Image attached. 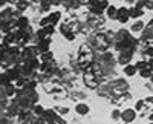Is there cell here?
<instances>
[{
    "instance_id": "cell-6",
    "label": "cell",
    "mask_w": 153,
    "mask_h": 124,
    "mask_svg": "<svg viewBox=\"0 0 153 124\" xmlns=\"http://www.w3.org/2000/svg\"><path fill=\"white\" fill-rule=\"evenodd\" d=\"M107 45H109V42L106 40L104 35H97V37H95V46H98L100 49L107 48Z\"/></svg>"
},
{
    "instance_id": "cell-33",
    "label": "cell",
    "mask_w": 153,
    "mask_h": 124,
    "mask_svg": "<svg viewBox=\"0 0 153 124\" xmlns=\"http://www.w3.org/2000/svg\"><path fill=\"white\" fill-rule=\"evenodd\" d=\"M150 120H152V121H153V114H152V115H150Z\"/></svg>"
},
{
    "instance_id": "cell-14",
    "label": "cell",
    "mask_w": 153,
    "mask_h": 124,
    "mask_svg": "<svg viewBox=\"0 0 153 124\" xmlns=\"http://www.w3.org/2000/svg\"><path fill=\"white\" fill-rule=\"evenodd\" d=\"M26 65H28V68H29L31 71H34V69H37V68H38V65H40V63H38V60L34 57V58H31L29 61H26Z\"/></svg>"
},
{
    "instance_id": "cell-30",
    "label": "cell",
    "mask_w": 153,
    "mask_h": 124,
    "mask_svg": "<svg viewBox=\"0 0 153 124\" xmlns=\"http://www.w3.org/2000/svg\"><path fill=\"white\" fill-rule=\"evenodd\" d=\"M149 69H150V71L153 72V58H152V60L149 61Z\"/></svg>"
},
{
    "instance_id": "cell-25",
    "label": "cell",
    "mask_w": 153,
    "mask_h": 124,
    "mask_svg": "<svg viewBox=\"0 0 153 124\" xmlns=\"http://www.w3.org/2000/svg\"><path fill=\"white\" fill-rule=\"evenodd\" d=\"M144 54H147V55H150V57H153V48H147Z\"/></svg>"
},
{
    "instance_id": "cell-15",
    "label": "cell",
    "mask_w": 153,
    "mask_h": 124,
    "mask_svg": "<svg viewBox=\"0 0 153 124\" xmlns=\"http://www.w3.org/2000/svg\"><path fill=\"white\" fill-rule=\"evenodd\" d=\"M20 52V49L17 48V46H9V48H6V54L8 55H17Z\"/></svg>"
},
{
    "instance_id": "cell-24",
    "label": "cell",
    "mask_w": 153,
    "mask_h": 124,
    "mask_svg": "<svg viewBox=\"0 0 153 124\" xmlns=\"http://www.w3.org/2000/svg\"><path fill=\"white\" fill-rule=\"evenodd\" d=\"M6 55H8V54L3 51V49H0V61H3V60L6 58Z\"/></svg>"
},
{
    "instance_id": "cell-19",
    "label": "cell",
    "mask_w": 153,
    "mask_h": 124,
    "mask_svg": "<svg viewBox=\"0 0 153 124\" xmlns=\"http://www.w3.org/2000/svg\"><path fill=\"white\" fill-rule=\"evenodd\" d=\"M9 77L6 75V74H2V75H0V84H3V86H8L9 84Z\"/></svg>"
},
{
    "instance_id": "cell-17",
    "label": "cell",
    "mask_w": 153,
    "mask_h": 124,
    "mask_svg": "<svg viewBox=\"0 0 153 124\" xmlns=\"http://www.w3.org/2000/svg\"><path fill=\"white\" fill-rule=\"evenodd\" d=\"M34 114H35L37 117H40V118H42V117H43V114H45V109H43L42 106L35 104V106H34Z\"/></svg>"
},
{
    "instance_id": "cell-7",
    "label": "cell",
    "mask_w": 153,
    "mask_h": 124,
    "mask_svg": "<svg viewBox=\"0 0 153 124\" xmlns=\"http://www.w3.org/2000/svg\"><path fill=\"white\" fill-rule=\"evenodd\" d=\"M6 75L9 77V80H19L22 75H20V71L17 68H11L6 71Z\"/></svg>"
},
{
    "instance_id": "cell-8",
    "label": "cell",
    "mask_w": 153,
    "mask_h": 124,
    "mask_svg": "<svg viewBox=\"0 0 153 124\" xmlns=\"http://www.w3.org/2000/svg\"><path fill=\"white\" fill-rule=\"evenodd\" d=\"M136 72H138V69H136V66H135V65H127V66H124V74H126V75L133 77Z\"/></svg>"
},
{
    "instance_id": "cell-1",
    "label": "cell",
    "mask_w": 153,
    "mask_h": 124,
    "mask_svg": "<svg viewBox=\"0 0 153 124\" xmlns=\"http://www.w3.org/2000/svg\"><path fill=\"white\" fill-rule=\"evenodd\" d=\"M84 83H86V86H89V88H97V86L100 84V77L95 75V74L91 72V71H86V74H84Z\"/></svg>"
},
{
    "instance_id": "cell-2",
    "label": "cell",
    "mask_w": 153,
    "mask_h": 124,
    "mask_svg": "<svg viewBox=\"0 0 153 124\" xmlns=\"http://www.w3.org/2000/svg\"><path fill=\"white\" fill-rule=\"evenodd\" d=\"M129 17H130V14H129V9H127L126 6L118 8L117 19H118V22H120V23H127V22H129Z\"/></svg>"
},
{
    "instance_id": "cell-20",
    "label": "cell",
    "mask_w": 153,
    "mask_h": 124,
    "mask_svg": "<svg viewBox=\"0 0 153 124\" xmlns=\"http://www.w3.org/2000/svg\"><path fill=\"white\" fill-rule=\"evenodd\" d=\"M135 66H136V69H138V71H143V69L149 68V63H147V61H138V63H136Z\"/></svg>"
},
{
    "instance_id": "cell-13",
    "label": "cell",
    "mask_w": 153,
    "mask_h": 124,
    "mask_svg": "<svg viewBox=\"0 0 153 124\" xmlns=\"http://www.w3.org/2000/svg\"><path fill=\"white\" fill-rule=\"evenodd\" d=\"M106 12H107V16H109L110 19H117V12H118V9L115 8L113 5H110V6L106 9Z\"/></svg>"
},
{
    "instance_id": "cell-28",
    "label": "cell",
    "mask_w": 153,
    "mask_h": 124,
    "mask_svg": "<svg viewBox=\"0 0 153 124\" xmlns=\"http://www.w3.org/2000/svg\"><path fill=\"white\" fill-rule=\"evenodd\" d=\"M144 103H149V104H153V97H149L144 100Z\"/></svg>"
},
{
    "instance_id": "cell-9",
    "label": "cell",
    "mask_w": 153,
    "mask_h": 124,
    "mask_svg": "<svg viewBox=\"0 0 153 124\" xmlns=\"http://www.w3.org/2000/svg\"><path fill=\"white\" fill-rule=\"evenodd\" d=\"M75 110H76L80 115H86V114H89V106L84 104V103H80V104L75 106Z\"/></svg>"
},
{
    "instance_id": "cell-3",
    "label": "cell",
    "mask_w": 153,
    "mask_h": 124,
    "mask_svg": "<svg viewBox=\"0 0 153 124\" xmlns=\"http://www.w3.org/2000/svg\"><path fill=\"white\" fill-rule=\"evenodd\" d=\"M121 118H123L126 123H132V121L136 118V110H135V109H126L124 112L121 114Z\"/></svg>"
},
{
    "instance_id": "cell-16",
    "label": "cell",
    "mask_w": 153,
    "mask_h": 124,
    "mask_svg": "<svg viewBox=\"0 0 153 124\" xmlns=\"http://www.w3.org/2000/svg\"><path fill=\"white\" fill-rule=\"evenodd\" d=\"M143 29H144V23L143 22H136L133 26H132V31L133 32H141Z\"/></svg>"
},
{
    "instance_id": "cell-4",
    "label": "cell",
    "mask_w": 153,
    "mask_h": 124,
    "mask_svg": "<svg viewBox=\"0 0 153 124\" xmlns=\"http://www.w3.org/2000/svg\"><path fill=\"white\" fill-rule=\"evenodd\" d=\"M91 6L98 9V11H104L110 6V3L107 2V0H100V2H91Z\"/></svg>"
},
{
    "instance_id": "cell-27",
    "label": "cell",
    "mask_w": 153,
    "mask_h": 124,
    "mask_svg": "<svg viewBox=\"0 0 153 124\" xmlns=\"http://www.w3.org/2000/svg\"><path fill=\"white\" fill-rule=\"evenodd\" d=\"M40 69H42V71H48V69H49V66H48V63H42V66H40Z\"/></svg>"
},
{
    "instance_id": "cell-22",
    "label": "cell",
    "mask_w": 153,
    "mask_h": 124,
    "mask_svg": "<svg viewBox=\"0 0 153 124\" xmlns=\"http://www.w3.org/2000/svg\"><path fill=\"white\" fill-rule=\"evenodd\" d=\"M112 118H113V120H118V118H121V112H120L118 109H117V110H113V112H112Z\"/></svg>"
},
{
    "instance_id": "cell-34",
    "label": "cell",
    "mask_w": 153,
    "mask_h": 124,
    "mask_svg": "<svg viewBox=\"0 0 153 124\" xmlns=\"http://www.w3.org/2000/svg\"><path fill=\"white\" fill-rule=\"evenodd\" d=\"M150 80H152V83H153V75H152V77H150Z\"/></svg>"
},
{
    "instance_id": "cell-12",
    "label": "cell",
    "mask_w": 153,
    "mask_h": 124,
    "mask_svg": "<svg viewBox=\"0 0 153 124\" xmlns=\"http://www.w3.org/2000/svg\"><path fill=\"white\" fill-rule=\"evenodd\" d=\"M48 17H49V23H51V25H52V26H54L55 23H58V20H60L61 14H60V12L57 11V12H52V14H49Z\"/></svg>"
},
{
    "instance_id": "cell-21",
    "label": "cell",
    "mask_w": 153,
    "mask_h": 124,
    "mask_svg": "<svg viewBox=\"0 0 153 124\" xmlns=\"http://www.w3.org/2000/svg\"><path fill=\"white\" fill-rule=\"evenodd\" d=\"M144 107V100H139L136 101V106H135V110H141Z\"/></svg>"
},
{
    "instance_id": "cell-5",
    "label": "cell",
    "mask_w": 153,
    "mask_h": 124,
    "mask_svg": "<svg viewBox=\"0 0 153 124\" xmlns=\"http://www.w3.org/2000/svg\"><path fill=\"white\" fill-rule=\"evenodd\" d=\"M130 58H132V51H123L121 52V55H120V58H118V61L121 65H129V61H130Z\"/></svg>"
},
{
    "instance_id": "cell-23",
    "label": "cell",
    "mask_w": 153,
    "mask_h": 124,
    "mask_svg": "<svg viewBox=\"0 0 153 124\" xmlns=\"http://www.w3.org/2000/svg\"><path fill=\"white\" fill-rule=\"evenodd\" d=\"M42 58L43 60H51V58H52V54H51V52H45V54H42Z\"/></svg>"
},
{
    "instance_id": "cell-11",
    "label": "cell",
    "mask_w": 153,
    "mask_h": 124,
    "mask_svg": "<svg viewBox=\"0 0 153 124\" xmlns=\"http://www.w3.org/2000/svg\"><path fill=\"white\" fill-rule=\"evenodd\" d=\"M17 28L20 29V31H25L28 28V19L26 17H20L19 20H17Z\"/></svg>"
},
{
    "instance_id": "cell-10",
    "label": "cell",
    "mask_w": 153,
    "mask_h": 124,
    "mask_svg": "<svg viewBox=\"0 0 153 124\" xmlns=\"http://www.w3.org/2000/svg\"><path fill=\"white\" fill-rule=\"evenodd\" d=\"M129 14H130V17H132V19H139V17H141V16L144 14V11H143V9H138V8H135V6H133V8H130V9H129Z\"/></svg>"
},
{
    "instance_id": "cell-32",
    "label": "cell",
    "mask_w": 153,
    "mask_h": 124,
    "mask_svg": "<svg viewBox=\"0 0 153 124\" xmlns=\"http://www.w3.org/2000/svg\"><path fill=\"white\" fill-rule=\"evenodd\" d=\"M0 124H8V120L6 118H2V120H0Z\"/></svg>"
},
{
    "instance_id": "cell-29",
    "label": "cell",
    "mask_w": 153,
    "mask_h": 124,
    "mask_svg": "<svg viewBox=\"0 0 153 124\" xmlns=\"http://www.w3.org/2000/svg\"><path fill=\"white\" fill-rule=\"evenodd\" d=\"M35 124H46V121H45L43 118H38V120L35 121Z\"/></svg>"
},
{
    "instance_id": "cell-26",
    "label": "cell",
    "mask_w": 153,
    "mask_h": 124,
    "mask_svg": "<svg viewBox=\"0 0 153 124\" xmlns=\"http://www.w3.org/2000/svg\"><path fill=\"white\" fill-rule=\"evenodd\" d=\"M49 6H51V3H49V2H45V5H42V8H43L45 11H48V9H49Z\"/></svg>"
},
{
    "instance_id": "cell-18",
    "label": "cell",
    "mask_w": 153,
    "mask_h": 124,
    "mask_svg": "<svg viewBox=\"0 0 153 124\" xmlns=\"http://www.w3.org/2000/svg\"><path fill=\"white\" fill-rule=\"evenodd\" d=\"M139 74H141L143 78H150V77L153 75V72H152L149 68H146V69H143V71H139Z\"/></svg>"
},
{
    "instance_id": "cell-31",
    "label": "cell",
    "mask_w": 153,
    "mask_h": 124,
    "mask_svg": "<svg viewBox=\"0 0 153 124\" xmlns=\"http://www.w3.org/2000/svg\"><path fill=\"white\" fill-rule=\"evenodd\" d=\"M146 6L147 8H153V2H146Z\"/></svg>"
}]
</instances>
